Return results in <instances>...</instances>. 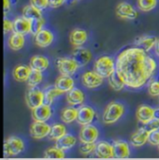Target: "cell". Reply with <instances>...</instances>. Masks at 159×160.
Returning a JSON list of instances; mask_svg holds the SVG:
<instances>
[{"instance_id": "obj_28", "label": "cell", "mask_w": 159, "mask_h": 160, "mask_svg": "<svg viewBox=\"0 0 159 160\" xmlns=\"http://www.w3.org/2000/svg\"><path fill=\"white\" fill-rule=\"evenodd\" d=\"M78 109L74 107H66L61 112V120L65 124H71L77 121Z\"/></svg>"}, {"instance_id": "obj_44", "label": "cell", "mask_w": 159, "mask_h": 160, "mask_svg": "<svg viewBox=\"0 0 159 160\" xmlns=\"http://www.w3.org/2000/svg\"><path fill=\"white\" fill-rule=\"evenodd\" d=\"M11 8V2L10 0H4V14L6 15L7 12L10 10Z\"/></svg>"}, {"instance_id": "obj_6", "label": "cell", "mask_w": 159, "mask_h": 160, "mask_svg": "<svg viewBox=\"0 0 159 160\" xmlns=\"http://www.w3.org/2000/svg\"><path fill=\"white\" fill-rule=\"evenodd\" d=\"M25 102L31 110L44 103V91L37 87L29 88L25 95Z\"/></svg>"}, {"instance_id": "obj_18", "label": "cell", "mask_w": 159, "mask_h": 160, "mask_svg": "<svg viewBox=\"0 0 159 160\" xmlns=\"http://www.w3.org/2000/svg\"><path fill=\"white\" fill-rule=\"evenodd\" d=\"M88 35L87 31L77 28L70 33L69 41L74 48H81L87 40Z\"/></svg>"}, {"instance_id": "obj_22", "label": "cell", "mask_w": 159, "mask_h": 160, "mask_svg": "<svg viewBox=\"0 0 159 160\" xmlns=\"http://www.w3.org/2000/svg\"><path fill=\"white\" fill-rule=\"evenodd\" d=\"M49 61L47 58L41 56V55H35L30 59V64L29 66L32 68V70L44 72L48 68Z\"/></svg>"}, {"instance_id": "obj_2", "label": "cell", "mask_w": 159, "mask_h": 160, "mask_svg": "<svg viewBox=\"0 0 159 160\" xmlns=\"http://www.w3.org/2000/svg\"><path fill=\"white\" fill-rule=\"evenodd\" d=\"M94 71L103 78H109L116 72V62L109 56H102L96 60Z\"/></svg>"}, {"instance_id": "obj_12", "label": "cell", "mask_w": 159, "mask_h": 160, "mask_svg": "<svg viewBox=\"0 0 159 160\" xmlns=\"http://www.w3.org/2000/svg\"><path fill=\"white\" fill-rule=\"evenodd\" d=\"M13 24H14V32L19 33L21 35H23V36L31 34L32 21L27 19L23 15L20 16V17H17L13 21Z\"/></svg>"}, {"instance_id": "obj_31", "label": "cell", "mask_w": 159, "mask_h": 160, "mask_svg": "<svg viewBox=\"0 0 159 160\" xmlns=\"http://www.w3.org/2000/svg\"><path fill=\"white\" fill-rule=\"evenodd\" d=\"M62 94V93L55 87H52V86L47 87L44 90V103L51 105L52 102H54V100Z\"/></svg>"}, {"instance_id": "obj_15", "label": "cell", "mask_w": 159, "mask_h": 160, "mask_svg": "<svg viewBox=\"0 0 159 160\" xmlns=\"http://www.w3.org/2000/svg\"><path fill=\"white\" fill-rule=\"evenodd\" d=\"M96 156L100 158H115L114 146L113 144L102 141L96 144V150L94 152Z\"/></svg>"}, {"instance_id": "obj_29", "label": "cell", "mask_w": 159, "mask_h": 160, "mask_svg": "<svg viewBox=\"0 0 159 160\" xmlns=\"http://www.w3.org/2000/svg\"><path fill=\"white\" fill-rule=\"evenodd\" d=\"M66 134H67V130H66L65 126L63 124L57 123V124H54L53 126H51V129L48 134V138H49V140L56 142Z\"/></svg>"}, {"instance_id": "obj_23", "label": "cell", "mask_w": 159, "mask_h": 160, "mask_svg": "<svg viewBox=\"0 0 159 160\" xmlns=\"http://www.w3.org/2000/svg\"><path fill=\"white\" fill-rule=\"evenodd\" d=\"M115 158H127L130 155V148L127 142L116 141L113 143Z\"/></svg>"}, {"instance_id": "obj_33", "label": "cell", "mask_w": 159, "mask_h": 160, "mask_svg": "<svg viewBox=\"0 0 159 160\" xmlns=\"http://www.w3.org/2000/svg\"><path fill=\"white\" fill-rule=\"evenodd\" d=\"M43 72L39 71H36V70H32L30 77L27 80V85L29 88H35L37 87L39 84H41L42 80H43Z\"/></svg>"}, {"instance_id": "obj_9", "label": "cell", "mask_w": 159, "mask_h": 160, "mask_svg": "<svg viewBox=\"0 0 159 160\" xmlns=\"http://www.w3.org/2000/svg\"><path fill=\"white\" fill-rule=\"evenodd\" d=\"M51 127L47 124V122L34 121L30 126V135L35 140H41L47 136H48L50 132Z\"/></svg>"}, {"instance_id": "obj_5", "label": "cell", "mask_w": 159, "mask_h": 160, "mask_svg": "<svg viewBox=\"0 0 159 160\" xmlns=\"http://www.w3.org/2000/svg\"><path fill=\"white\" fill-rule=\"evenodd\" d=\"M56 65L61 75L70 76V77L75 75L79 68V65L73 58H65V57L59 58L56 61Z\"/></svg>"}, {"instance_id": "obj_32", "label": "cell", "mask_w": 159, "mask_h": 160, "mask_svg": "<svg viewBox=\"0 0 159 160\" xmlns=\"http://www.w3.org/2000/svg\"><path fill=\"white\" fill-rule=\"evenodd\" d=\"M108 79H109V84H110L111 88L115 91H121L125 87H127L126 84H125V82L117 75V72H115Z\"/></svg>"}, {"instance_id": "obj_7", "label": "cell", "mask_w": 159, "mask_h": 160, "mask_svg": "<svg viewBox=\"0 0 159 160\" xmlns=\"http://www.w3.org/2000/svg\"><path fill=\"white\" fill-rule=\"evenodd\" d=\"M99 138L98 128L89 124L82 126L79 132V141L81 143H94Z\"/></svg>"}, {"instance_id": "obj_30", "label": "cell", "mask_w": 159, "mask_h": 160, "mask_svg": "<svg viewBox=\"0 0 159 160\" xmlns=\"http://www.w3.org/2000/svg\"><path fill=\"white\" fill-rule=\"evenodd\" d=\"M22 15L24 17H26L27 19L31 20V21L43 18L42 11L39 10L38 8H37L36 7H34L33 5H31V4L26 5V6L23 7V8H22Z\"/></svg>"}, {"instance_id": "obj_13", "label": "cell", "mask_w": 159, "mask_h": 160, "mask_svg": "<svg viewBox=\"0 0 159 160\" xmlns=\"http://www.w3.org/2000/svg\"><path fill=\"white\" fill-rule=\"evenodd\" d=\"M51 115H52V110L50 108V105L46 103H43L32 110V118L34 121L47 122L50 118Z\"/></svg>"}, {"instance_id": "obj_25", "label": "cell", "mask_w": 159, "mask_h": 160, "mask_svg": "<svg viewBox=\"0 0 159 160\" xmlns=\"http://www.w3.org/2000/svg\"><path fill=\"white\" fill-rule=\"evenodd\" d=\"M76 143H77V138L72 134H66L55 142V146L65 152L73 148L76 145Z\"/></svg>"}, {"instance_id": "obj_14", "label": "cell", "mask_w": 159, "mask_h": 160, "mask_svg": "<svg viewBox=\"0 0 159 160\" xmlns=\"http://www.w3.org/2000/svg\"><path fill=\"white\" fill-rule=\"evenodd\" d=\"M154 117H155V109L152 108L151 106L146 104H142L137 108L136 118L142 125L151 121L154 118Z\"/></svg>"}, {"instance_id": "obj_16", "label": "cell", "mask_w": 159, "mask_h": 160, "mask_svg": "<svg viewBox=\"0 0 159 160\" xmlns=\"http://www.w3.org/2000/svg\"><path fill=\"white\" fill-rule=\"evenodd\" d=\"M72 58L77 62L79 67H83L86 66L87 63H89L92 58V54L87 48H77L72 53Z\"/></svg>"}, {"instance_id": "obj_41", "label": "cell", "mask_w": 159, "mask_h": 160, "mask_svg": "<svg viewBox=\"0 0 159 160\" xmlns=\"http://www.w3.org/2000/svg\"><path fill=\"white\" fill-rule=\"evenodd\" d=\"M148 143L154 146H158L159 145V129L155 130L149 133V138H148Z\"/></svg>"}, {"instance_id": "obj_47", "label": "cell", "mask_w": 159, "mask_h": 160, "mask_svg": "<svg viewBox=\"0 0 159 160\" xmlns=\"http://www.w3.org/2000/svg\"><path fill=\"white\" fill-rule=\"evenodd\" d=\"M157 148H158V151H159V145H158V146H157Z\"/></svg>"}, {"instance_id": "obj_4", "label": "cell", "mask_w": 159, "mask_h": 160, "mask_svg": "<svg viewBox=\"0 0 159 160\" xmlns=\"http://www.w3.org/2000/svg\"><path fill=\"white\" fill-rule=\"evenodd\" d=\"M24 142L18 137L11 136L4 142V153L8 157H15L23 152Z\"/></svg>"}, {"instance_id": "obj_36", "label": "cell", "mask_w": 159, "mask_h": 160, "mask_svg": "<svg viewBox=\"0 0 159 160\" xmlns=\"http://www.w3.org/2000/svg\"><path fill=\"white\" fill-rule=\"evenodd\" d=\"M45 24V20L44 18H40L37 20H34L32 21V31L31 34L32 35H37L39 31L43 29V26Z\"/></svg>"}, {"instance_id": "obj_43", "label": "cell", "mask_w": 159, "mask_h": 160, "mask_svg": "<svg viewBox=\"0 0 159 160\" xmlns=\"http://www.w3.org/2000/svg\"><path fill=\"white\" fill-rule=\"evenodd\" d=\"M66 0H49V7L52 8H60L64 4Z\"/></svg>"}, {"instance_id": "obj_17", "label": "cell", "mask_w": 159, "mask_h": 160, "mask_svg": "<svg viewBox=\"0 0 159 160\" xmlns=\"http://www.w3.org/2000/svg\"><path fill=\"white\" fill-rule=\"evenodd\" d=\"M54 40L52 32L47 29H42L37 35H35V43L39 48L49 47Z\"/></svg>"}, {"instance_id": "obj_38", "label": "cell", "mask_w": 159, "mask_h": 160, "mask_svg": "<svg viewBox=\"0 0 159 160\" xmlns=\"http://www.w3.org/2000/svg\"><path fill=\"white\" fill-rule=\"evenodd\" d=\"M148 92L153 97H159V81L153 80L149 83Z\"/></svg>"}, {"instance_id": "obj_19", "label": "cell", "mask_w": 159, "mask_h": 160, "mask_svg": "<svg viewBox=\"0 0 159 160\" xmlns=\"http://www.w3.org/2000/svg\"><path fill=\"white\" fill-rule=\"evenodd\" d=\"M149 132L143 128H140L130 137V142L134 147H142L148 142Z\"/></svg>"}, {"instance_id": "obj_40", "label": "cell", "mask_w": 159, "mask_h": 160, "mask_svg": "<svg viewBox=\"0 0 159 160\" xmlns=\"http://www.w3.org/2000/svg\"><path fill=\"white\" fill-rule=\"evenodd\" d=\"M30 4L43 11L49 7V0H30Z\"/></svg>"}, {"instance_id": "obj_8", "label": "cell", "mask_w": 159, "mask_h": 160, "mask_svg": "<svg viewBox=\"0 0 159 160\" xmlns=\"http://www.w3.org/2000/svg\"><path fill=\"white\" fill-rule=\"evenodd\" d=\"M81 82L83 86L87 88L93 89L97 88L103 83V78L97 74L95 71H88L82 75Z\"/></svg>"}, {"instance_id": "obj_27", "label": "cell", "mask_w": 159, "mask_h": 160, "mask_svg": "<svg viewBox=\"0 0 159 160\" xmlns=\"http://www.w3.org/2000/svg\"><path fill=\"white\" fill-rule=\"evenodd\" d=\"M159 38L157 37H141L136 40V47L142 48L145 51H150L152 48H155Z\"/></svg>"}, {"instance_id": "obj_48", "label": "cell", "mask_w": 159, "mask_h": 160, "mask_svg": "<svg viewBox=\"0 0 159 160\" xmlns=\"http://www.w3.org/2000/svg\"><path fill=\"white\" fill-rule=\"evenodd\" d=\"M158 98H159V97H158Z\"/></svg>"}, {"instance_id": "obj_45", "label": "cell", "mask_w": 159, "mask_h": 160, "mask_svg": "<svg viewBox=\"0 0 159 160\" xmlns=\"http://www.w3.org/2000/svg\"><path fill=\"white\" fill-rule=\"evenodd\" d=\"M154 118H157V119L159 120V108L155 109V117H154Z\"/></svg>"}, {"instance_id": "obj_37", "label": "cell", "mask_w": 159, "mask_h": 160, "mask_svg": "<svg viewBox=\"0 0 159 160\" xmlns=\"http://www.w3.org/2000/svg\"><path fill=\"white\" fill-rule=\"evenodd\" d=\"M82 155H90L96 150V143H81L79 148Z\"/></svg>"}, {"instance_id": "obj_20", "label": "cell", "mask_w": 159, "mask_h": 160, "mask_svg": "<svg viewBox=\"0 0 159 160\" xmlns=\"http://www.w3.org/2000/svg\"><path fill=\"white\" fill-rule=\"evenodd\" d=\"M54 87L58 88L62 93H67L69 90L75 88V80L70 76L61 75L55 81Z\"/></svg>"}, {"instance_id": "obj_42", "label": "cell", "mask_w": 159, "mask_h": 160, "mask_svg": "<svg viewBox=\"0 0 159 160\" xmlns=\"http://www.w3.org/2000/svg\"><path fill=\"white\" fill-rule=\"evenodd\" d=\"M13 32H14L13 22H11L7 19H4V33L9 34V33H13Z\"/></svg>"}, {"instance_id": "obj_39", "label": "cell", "mask_w": 159, "mask_h": 160, "mask_svg": "<svg viewBox=\"0 0 159 160\" xmlns=\"http://www.w3.org/2000/svg\"><path fill=\"white\" fill-rule=\"evenodd\" d=\"M143 128L150 133L152 131L155 130H158L159 129V120L157 118H153L151 121H149L148 123L143 125Z\"/></svg>"}, {"instance_id": "obj_1", "label": "cell", "mask_w": 159, "mask_h": 160, "mask_svg": "<svg viewBox=\"0 0 159 160\" xmlns=\"http://www.w3.org/2000/svg\"><path fill=\"white\" fill-rule=\"evenodd\" d=\"M139 47L128 48L118 54L116 72L129 88L143 87L157 70L156 61Z\"/></svg>"}, {"instance_id": "obj_35", "label": "cell", "mask_w": 159, "mask_h": 160, "mask_svg": "<svg viewBox=\"0 0 159 160\" xmlns=\"http://www.w3.org/2000/svg\"><path fill=\"white\" fill-rule=\"evenodd\" d=\"M44 158H65L64 151L58 148L57 146L47 148L44 153Z\"/></svg>"}, {"instance_id": "obj_46", "label": "cell", "mask_w": 159, "mask_h": 160, "mask_svg": "<svg viewBox=\"0 0 159 160\" xmlns=\"http://www.w3.org/2000/svg\"><path fill=\"white\" fill-rule=\"evenodd\" d=\"M155 49H156V54L159 57V39L157 41V46H156Z\"/></svg>"}, {"instance_id": "obj_3", "label": "cell", "mask_w": 159, "mask_h": 160, "mask_svg": "<svg viewBox=\"0 0 159 160\" xmlns=\"http://www.w3.org/2000/svg\"><path fill=\"white\" fill-rule=\"evenodd\" d=\"M124 113H125V106L122 103L112 102L106 106L103 112L102 121L106 125L115 124L123 117Z\"/></svg>"}, {"instance_id": "obj_24", "label": "cell", "mask_w": 159, "mask_h": 160, "mask_svg": "<svg viewBox=\"0 0 159 160\" xmlns=\"http://www.w3.org/2000/svg\"><path fill=\"white\" fill-rule=\"evenodd\" d=\"M32 68L28 65H18L13 70V78L18 82H27Z\"/></svg>"}, {"instance_id": "obj_21", "label": "cell", "mask_w": 159, "mask_h": 160, "mask_svg": "<svg viewBox=\"0 0 159 160\" xmlns=\"http://www.w3.org/2000/svg\"><path fill=\"white\" fill-rule=\"evenodd\" d=\"M85 94L84 92L77 88H72L66 93V101L67 103L71 106H77L81 105L85 102Z\"/></svg>"}, {"instance_id": "obj_34", "label": "cell", "mask_w": 159, "mask_h": 160, "mask_svg": "<svg viewBox=\"0 0 159 160\" xmlns=\"http://www.w3.org/2000/svg\"><path fill=\"white\" fill-rule=\"evenodd\" d=\"M137 5L140 10L143 12H149L156 8L157 6V0H138Z\"/></svg>"}, {"instance_id": "obj_26", "label": "cell", "mask_w": 159, "mask_h": 160, "mask_svg": "<svg viewBox=\"0 0 159 160\" xmlns=\"http://www.w3.org/2000/svg\"><path fill=\"white\" fill-rule=\"evenodd\" d=\"M24 43H25L24 36L21 35L19 33H16V32H13L7 39L8 48L15 51L22 49L24 46Z\"/></svg>"}, {"instance_id": "obj_11", "label": "cell", "mask_w": 159, "mask_h": 160, "mask_svg": "<svg viewBox=\"0 0 159 160\" xmlns=\"http://www.w3.org/2000/svg\"><path fill=\"white\" fill-rule=\"evenodd\" d=\"M95 115H96V113L92 107L87 106V105H83L78 109L77 122L81 126L89 125L94 120Z\"/></svg>"}, {"instance_id": "obj_10", "label": "cell", "mask_w": 159, "mask_h": 160, "mask_svg": "<svg viewBox=\"0 0 159 160\" xmlns=\"http://www.w3.org/2000/svg\"><path fill=\"white\" fill-rule=\"evenodd\" d=\"M116 13L117 17L124 20H135L138 18V11L134 8V7L127 2H121L117 5Z\"/></svg>"}]
</instances>
